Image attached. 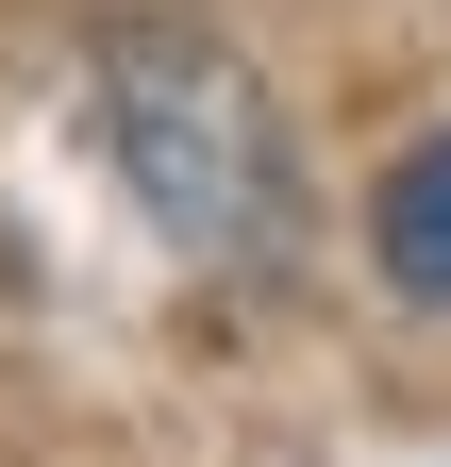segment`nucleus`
I'll return each mask as SVG.
<instances>
[{
	"label": "nucleus",
	"instance_id": "obj_1",
	"mask_svg": "<svg viewBox=\"0 0 451 467\" xmlns=\"http://www.w3.org/2000/svg\"><path fill=\"white\" fill-rule=\"evenodd\" d=\"M100 150H118L134 217H151L184 267H267L285 217H301V167H285L267 84H251L217 34H184V17L100 34Z\"/></svg>",
	"mask_w": 451,
	"mask_h": 467
},
{
	"label": "nucleus",
	"instance_id": "obj_2",
	"mask_svg": "<svg viewBox=\"0 0 451 467\" xmlns=\"http://www.w3.org/2000/svg\"><path fill=\"white\" fill-rule=\"evenodd\" d=\"M368 251H384V284H402V301H451V134L384 167V217H368Z\"/></svg>",
	"mask_w": 451,
	"mask_h": 467
}]
</instances>
